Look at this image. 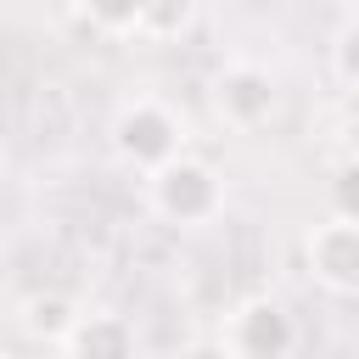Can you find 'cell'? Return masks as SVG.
Returning <instances> with one entry per match:
<instances>
[{"instance_id": "cell-9", "label": "cell", "mask_w": 359, "mask_h": 359, "mask_svg": "<svg viewBox=\"0 0 359 359\" xmlns=\"http://www.w3.org/2000/svg\"><path fill=\"white\" fill-rule=\"evenodd\" d=\"M331 79L342 95H353L359 84V0H348L337 11V28H331Z\"/></svg>"}, {"instance_id": "cell-7", "label": "cell", "mask_w": 359, "mask_h": 359, "mask_svg": "<svg viewBox=\"0 0 359 359\" xmlns=\"http://www.w3.org/2000/svg\"><path fill=\"white\" fill-rule=\"evenodd\" d=\"M73 320H79V303H73L67 292H28L22 309H17V325H22L34 342H50V348L73 331Z\"/></svg>"}, {"instance_id": "cell-6", "label": "cell", "mask_w": 359, "mask_h": 359, "mask_svg": "<svg viewBox=\"0 0 359 359\" xmlns=\"http://www.w3.org/2000/svg\"><path fill=\"white\" fill-rule=\"evenodd\" d=\"M62 359H140V331L118 309H79L73 331L56 342Z\"/></svg>"}, {"instance_id": "cell-1", "label": "cell", "mask_w": 359, "mask_h": 359, "mask_svg": "<svg viewBox=\"0 0 359 359\" xmlns=\"http://www.w3.org/2000/svg\"><path fill=\"white\" fill-rule=\"evenodd\" d=\"M107 146H112V157H118L123 168H135V174L146 180V174H157L163 163H174V157L191 151V118H185L168 95L135 90V95H123V101L112 107Z\"/></svg>"}, {"instance_id": "cell-2", "label": "cell", "mask_w": 359, "mask_h": 359, "mask_svg": "<svg viewBox=\"0 0 359 359\" xmlns=\"http://www.w3.org/2000/svg\"><path fill=\"white\" fill-rule=\"evenodd\" d=\"M140 196H146V213L163 219V224H174V230H208L224 213V202H230L224 174L208 157H196V151H185V157L163 163L157 174H146Z\"/></svg>"}, {"instance_id": "cell-5", "label": "cell", "mask_w": 359, "mask_h": 359, "mask_svg": "<svg viewBox=\"0 0 359 359\" xmlns=\"http://www.w3.org/2000/svg\"><path fill=\"white\" fill-rule=\"evenodd\" d=\"M303 264L314 275L320 292L331 297H353L359 292V219L353 213H325L309 236H303Z\"/></svg>"}, {"instance_id": "cell-10", "label": "cell", "mask_w": 359, "mask_h": 359, "mask_svg": "<svg viewBox=\"0 0 359 359\" xmlns=\"http://www.w3.org/2000/svg\"><path fill=\"white\" fill-rule=\"evenodd\" d=\"M168 359H230V348H224L219 337H191V342H180Z\"/></svg>"}, {"instance_id": "cell-4", "label": "cell", "mask_w": 359, "mask_h": 359, "mask_svg": "<svg viewBox=\"0 0 359 359\" xmlns=\"http://www.w3.org/2000/svg\"><path fill=\"white\" fill-rule=\"evenodd\" d=\"M230 359H292L297 353V314L280 303V297H247L230 309L224 320V337Z\"/></svg>"}, {"instance_id": "cell-8", "label": "cell", "mask_w": 359, "mask_h": 359, "mask_svg": "<svg viewBox=\"0 0 359 359\" xmlns=\"http://www.w3.org/2000/svg\"><path fill=\"white\" fill-rule=\"evenodd\" d=\"M196 6L191 0H157V6H135V34L151 39V45H180L191 28H196Z\"/></svg>"}, {"instance_id": "cell-3", "label": "cell", "mask_w": 359, "mask_h": 359, "mask_svg": "<svg viewBox=\"0 0 359 359\" xmlns=\"http://www.w3.org/2000/svg\"><path fill=\"white\" fill-rule=\"evenodd\" d=\"M208 107H213V118H219L224 129L258 135V129H269L275 112H280V84H275V73H269L264 62L230 56V62L208 79Z\"/></svg>"}, {"instance_id": "cell-11", "label": "cell", "mask_w": 359, "mask_h": 359, "mask_svg": "<svg viewBox=\"0 0 359 359\" xmlns=\"http://www.w3.org/2000/svg\"><path fill=\"white\" fill-rule=\"evenodd\" d=\"M6 168H11V157H6V140H0V180H6Z\"/></svg>"}]
</instances>
